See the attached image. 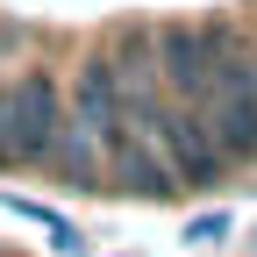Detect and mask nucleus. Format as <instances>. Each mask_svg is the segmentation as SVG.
Masks as SVG:
<instances>
[{
    "mask_svg": "<svg viewBox=\"0 0 257 257\" xmlns=\"http://www.w3.org/2000/svg\"><path fill=\"white\" fill-rule=\"evenodd\" d=\"M64 128H72L64 86L43 72V64L15 72V79H8V150H15V172H43L50 150L64 143Z\"/></svg>",
    "mask_w": 257,
    "mask_h": 257,
    "instance_id": "f257e3e1",
    "label": "nucleus"
}]
</instances>
